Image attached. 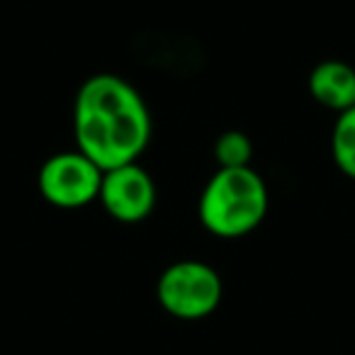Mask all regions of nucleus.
Instances as JSON below:
<instances>
[{
	"label": "nucleus",
	"mask_w": 355,
	"mask_h": 355,
	"mask_svg": "<svg viewBox=\"0 0 355 355\" xmlns=\"http://www.w3.org/2000/svg\"><path fill=\"white\" fill-rule=\"evenodd\" d=\"M222 275L205 261H175L158 275L156 300L166 314L180 321H200L222 304Z\"/></svg>",
	"instance_id": "nucleus-3"
},
{
	"label": "nucleus",
	"mask_w": 355,
	"mask_h": 355,
	"mask_svg": "<svg viewBox=\"0 0 355 355\" xmlns=\"http://www.w3.org/2000/svg\"><path fill=\"white\" fill-rule=\"evenodd\" d=\"M73 139L76 148L103 171L137 163L151 139V114L129 80L95 73L76 93Z\"/></svg>",
	"instance_id": "nucleus-1"
},
{
	"label": "nucleus",
	"mask_w": 355,
	"mask_h": 355,
	"mask_svg": "<svg viewBox=\"0 0 355 355\" xmlns=\"http://www.w3.org/2000/svg\"><path fill=\"white\" fill-rule=\"evenodd\" d=\"M156 183L151 173L137 163L110 168L103 173L98 202L119 224L144 222L156 207Z\"/></svg>",
	"instance_id": "nucleus-5"
},
{
	"label": "nucleus",
	"mask_w": 355,
	"mask_h": 355,
	"mask_svg": "<svg viewBox=\"0 0 355 355\" xmlns=\"http://www.w3.org/2000/svg\"><path fill=\"white\" fill-rule=\"evenodd\" d=\"M309 95L331 112H345L355 107V69L345 61L326 59L311 69L306 78Z\"/></svg>",
	"instance_id": "nucleus-6"
},
{
	"label": "nucleus",
	"mask_w": 355,
	"mask_h": 355,
	"mask_svg": "<svg viewBox=\"0 0 355 355\" xmlns=\"http://www.w3.org/2000/svg\"><path fill=\"white\" fill-rule=\"evenodd\" d=\"M331 156L345 178L355 180V107L336 114L331 132Z\"/></svg>",
	"instance_id": "nucleus-7"
},
{
	"label": "nucleus",
	"mask_w": 355,
	"mask_h": 355,
	"mask_svg": "<svg viewBox=\"0 0 355 355\" xmlns=\"http://www.w3.org/2000/svg\"><path fill=\"white\" fill-rule=\"evenodd\" d=\"M214 161L219 168H251L253 141L241 129H229L214 141Z\"/></svg>",
	"instance_id": "nucleus-8"
},
{
	"label": "nucleus",
	"mask_w": 355,
	"mask_h": 355,
	"mask_svg": "<svg viewBox=\"0 0 355 355\" xmlns=\"http://www.w3.org/2000/svg\"><path fill=\"white\" fill-rule=\"evenodd\" d=\"M270 207L268 185L253 168H217L200 193V224L217 239L256 232Z\"/></svg>",
	"instance_id": "nucleus-2"
},
{
	"label": "nucleus",
	"mask_w": 355,
	"mask_h": 355,
	"mask_svg": "<svg viewBox=\"0 0 355 355\" xmlns=\"http://www.w3.org/2000/svg\"><path fill=\"white\" fill-rule=\"evenodd\" d=\"M103 168L78 148L49 156L37 173L40 195L59 209H80L95 202L103 183Z\"/></svg>",
	"instance_id": "nucleus-4"
}]
</instances>
